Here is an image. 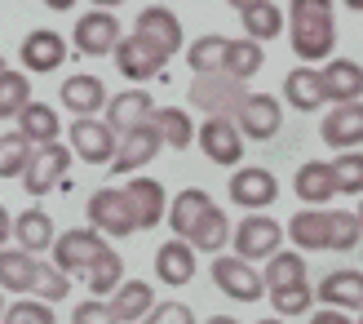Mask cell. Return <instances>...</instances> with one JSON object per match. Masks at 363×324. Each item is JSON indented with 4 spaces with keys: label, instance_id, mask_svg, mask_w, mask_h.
I'll return each mask as SVG.
<instances>
[{
    "label": "cell",
    "instance_id": "60",
    "mask_svg": "<svg viewBox=\"0 0 363 324\" xmlns=\"http://www.w3.org/2000/svg\"><path fill=\"white\" fill-rule=\"evenodd\" d=\"M359 254H363V244H359Z\"/></svg>",
    "mask_w": 363,
    "mask_h": 324
},
{
    "label": "cell",
    "instance_id": "19",
    "mask_svg": "<svg viewBox=\"0 0 363 324\" xmlns=\"http://www.w3.org/2000/svg\"><path fill=\"white\" fill-rule=\"evenodd\" d=\"M319 80H323V98H328L333 107L363 98V67L354 58H328L319 67Z\"/></svg>",
    "mask_w": 363,
    "mask_h": 324
},
{
    "label": "cell",
    "instance_id": "43",
    "mask_svg": "<svg viewBox=\"0 0 363 324\" xmlns=\"http://www.w3.org/2000/svg\"><path fill=\"white\" fill-rule=\"evenodd\" d=\"M0 324H58V315H53L49 302L23 293L18 302H5V315H0Z\"/></svg>",
    "mask_w": 363,
    "mask_h": 324
},
{
    "label": "cell",
    "instance_id": "31",
    "mask_svg": "<svg viewBox=\"0 0 363 324\" xmlns=\"http://www.w3.org/2000/svg\"><path fill=\"white\" fill-rule=\"evenodd\" d=\"M106 302H111V311H116V320H120V324H138L142 315L155 307V289H151L147 280H124V284H120V289L106 298Z\"/></svg>",
    "mask_w": 363,
    "mask_h": 324
},
{
    "label": "cell",
    "instance_id": "28",
    "mask_svg": "<svg viewBox=\"0 0 363 324\" xmlns=\"http://www.w3.org/2000/svg\"><path fill=\"white\" fill-rule=\"evenodd\" d=\"M18 120V134H23L31 147H45V142H58V134H62V120H58V112H53L49 102H27L23 112L13 116Z\"/></svg>",
    "mask_w": 363,
    "mask_h": 324
},
{
    "label": "cell",
    "instance_id": "49",
    "mask_svg": "<svg viewBox=\"0 0 363 324\" xmlns=\"http://www.w3.org/2000/svg\"><path fill=\"white\" fill-rule=\"evenodd\" d=\"M9 231H13V218H9V209L0 205V249H5V240H9Z\"/></svg>",
    "mask_w": 363,
    "mask_h": 324
},
{
    "label": "cell",
    "instance_id": "29",
    "mask_svg": "<svg viewBox=\"0 0 363 324\" xmlns=\"http://www.w3.org/2000/svg\"><path fill=\"white\" fill-rule=\"evenodd\" d=\"M35 262L40 258H31L27 249H0V293H31V284H35Z\"/></svg>",
    "mask_w": 363,
    "mask_h": 324
},
{
    "label": "cell",
    "instance_id": "53",
    "mask_svg": "<svg viewBox=\"0 0 363 324\" xmlns=\"http://www.w3.org/2000/svg\"><path fill=\"white\" fill-rule=\"evenodd\" d=\"M341 5H346L350 14H363V0H341Z\"/></svg>",
    "mask_w": 363,
    "mask_h": 324
},
{
    "label": "cell",
    "instance_id": "11",
    "mask_svg": "<svg viewBox=\"0 0 363 324\" xmlns=\"http://www.w3.org/2000/svg\"><path fill=\"white\" fill-rule=\"evenodd\" d=\"M235 129L244 134V142H270L284 129V107L270 94H244L240 112H235Z\"/></svg>",
    "mask_w": 363,
    "mask_h": 324
},
{
    "label": "cell",
    "instance_id": "55",
    "mask_svg": "<svg viewBox=\"0 0 363 324\" xmlns=\"http://www.w3.org/2000/svg\"><path fill=\"white\" fill-rule=\"evenodd\" d=\"M257 324H284V320H275V315H270V320H257Z\"/></svg>",
    "mask_w": 363,
    "mask_h": 324
},
{
    "label": "cell",
    "instance_id": "51",
    "mask_svg": "<svg viewBox=\"0 0 363 324\" xmlns=\"http://www.w3.org/2000/svg\"><path fill=\"white\" fill-rule=\"evenodd\" d=\"M204 324H240V320H235V315H208Z\"/></svg>",
    "mask_w": 363,
    "mask_h": 324
},
{
    "label": "cell",
    "instance_id": "47",
    "mask_svg": "<svg viewBox=\"0 0 363 324\" xmlns=\"http://www.w3.org/2000/svg\"><path fill=\"white\" fill-rule=\"evenodd\" d=\"M71 324H120V320H116L106 298H89V302H80V307L71 311Z\"/></svg>",
    "mask_w": 363,
    "mask_h": 324
},
{
    "label": "cell",
    "instance_id": "38",
    "mask_svg": "<svg viewBox=\"0 0 363 324\" xmlns=\"http://www.w3.org/2000/svg\"><path fill=\"white\" fill-rule=\"evenodd\" d=\"M363 244V222L350 209H328V249L333 254H354Z\"/></svg>",
    "mask_w": 363,
    "mask_h": 324
},
{
    "label": "cell",
    "instance_id": "40",
    "mask_svg": "<svg viewBox=\"0 0 363 324\" xmlns=\"http://www.w3.org/2000/svg\"><path fill=\"white\" fill-rule=\"evenodd\" d=\"M31 102V80H27V71H5L0 76V120H13L23 107Z\"/></svg>",
    "mask_w": 363,
    "mask_h": 324
},
{
    "label": "cell",
    "instance_id": "16",
    "mask_svg": "<svg viewBox=\"0 0 363 324\" xmlns=\"http://www.w3.org/2000/svg\"><path fill=\"white\" fill-rule=\"evenodd\" d=\"M160 134L151 129V120L147 124H133V129H124L120 134V142H116V156H111V173H138L142 165H151V160L160 156Z\"/></svg>",
    "mask_w": 363,
    "mask_h": 324
},
{
    "label": "cell",
    "instance_id": "15",
    "mask_svg": "<svg viewBox=\"0 0 363 324\" xmlns=\"http://www.w3.org/2000/svg\"><path fill=\"white\" fill-rule=\"evenodd\" d=\"M18 63H23L27 76H49V71H58L67 63V40L49 27H35L18 45Z\"/></svg>",
    "mask_w": 363,
    "mask_h": 324
},
{
    "label": "cell",
    "instance_id": "12",
    "mask_svg": "<svg viewBox=\"0 0 363 324\" xmlns=\"http://www.w3.org/2000/svg\"><path fill=\"white\" fill-rule=\"evenodd\" d=\"M133 36H142L151 49H160L164 58L186 49V31H182V18L169 9V5H147L133 23Z\"/></svg>",
    "mask_w": 363,
    "mask_h": 324
},
{
    "label": "cell",
    "instance_id": "18",
    "mask_svg": "<svg viewBox=\"0 0 363 324\" xmlns=\"http://www.w3.org/2000/svg\"><path fill=\"white\" fill-rule=\"evenodd\" d=\"M124 200H129V209H133V227L138 231H151V227H160L164 222V209H169V195H164V187L155 183V178H129V187H124Z\"/></svg>",
    "mask_w": 363,
    "mask_h": 324
},
{
    "label": "cell",
    "instance_id": "58",
    "mask_svg": "<svg viewBox=\"0 0 363 324\" xmlns=\"http://www.w3.org/2000/svg\"><path fill=\"white\" fill-rule=\"evenodd\" d=\"M0 315H5V293H0Z\"/></svg>",
    "mask_w": 363,
    "mask_h": 324
},
{
    "label": "cell",
    "instance_id": "7",
    "mask_svg": "<svg viewBox=\"0 0 363 324\" xmlns=\"http://www.w3.org/2000/svg\"><path fill=\"white\" fill-rule=\"evenodd\" d=\"M120 18L111 9H89L76 18V31H71V45H76L84 58H106L120 45Z\"/></svg>",
    "mask_w": 363,
    "mask_h": 324
},
{
    "label": "cell",
    "instance_id": "30",
    "mask_svg": "<svg viewBox=\"0 0 363 324\" xmlns=\"http://www.w3.org/2000/svg\"><path fill=\"white\" fill-rule=\"evenodd\" d=\"M284 98H288V107H297V112H319L323 102V80H319V67H293L288 71V80H284Z\"/></svg>",
    "mask_w": 363,
    "mask_h": 324
},
{
    "label": "cell",
    "instance_id": "42",
    "mask_svg": "<svg viewBox=\"0 0 363 324\" xmlns=\"http://www.w3.org/2000/svg\"><path fill=\"white\" fill-rule=\"evenodd\" d=\"M31 142L18 134V129H9V134H0V178H23V169H27V160H31Z\"/></svg>",
    "mask_w": 363,
    "mask_h": 324
},
{
    "label": "cell",
    "instance_id": "45",
    "mask_svg": "<svg viewBox=\"0 0 363 324\" xmlns=\"http://www.w3.org/2000/svg\"><path fill=\"white\" fill-rule=\"evenodd\" d=\"M270 302H275L279 315H306L315 307V289L311 284H293V289H270Z\"/></svg>",
    "mask_w": 363,
    "mask_h": 324
},
{
    "label": "cell",
    "instance_id": "48",
    "mask_svg": "<svg viewBox=\"0 0 363 324\" xmlns=\"http://www.w3.org/2000/svg\"><path fill=\"white\" fill-rule=\"evenodd\" d=\"M311 324H354V320H350V311H333V307H323V311L311 315Z\"/></svg>",
    "mask_w": 363,
    "mask_h": 324
},
{
    "label": "cell",
    "instance_id": "41",
    "mask_svg": "<svg viewBox=\"0 0 363 324\" xmlns=\"http://www.w3.org/2000/svg\"><path fill=\"white\" fill-rule=\"evenodd\" d=\"M337 195H363V151H341L337 160H328Z\"/></svg>",
    "mask_w": 363,
    "mask_h": 324
},
{
    "label": "cell",
    "instance_id": "5",
    "mask_svg": "<svg viewBox=\"0 0 363 324\" xmlns=\"http://www.w3.org/2000/svg\"><path fill=\"white\" fill-rule=\"evenodd\" d=\"M213 284L222 289L230 302H262L266 298V280L252 262L235 258V254H217L213 258Z\"/></svg>",
    "mask_w": 363,
    "mask_h": 324
},
{
    "label": "cell",
    "instance_id": "34",
    "mask_svg": "<svg viewBox=\"0 0 363 324\" xmlns=\"http://www.w3.org/2000/svg\"><path fill=\"white\" fill-rule=\"evenodd\" d=\"M240 23H244V36H248V40L266 45V40H275V36H284L288 18H284V9L275 5V0H262V5L240 9Z\"/></svg>",
    "mask_w": 363,
    "mask_h": 324
},
{
    "label": "cell",
    "instance_id": "56",
    "mask_svg": "<svg viewBox=\"0 0 363 324\" xmlns=\"http://www.w3.org/2000/svg\"><path fill=\"white\" fill-rule=\"evenodd\" d=\"M5 71H9V63H5V58H0V76H5Z\"/></svg>",
    "mask_w": 363,
    "mask_h": 324
},
{
    "label": "cell",
    "instance_id": "1",
    "mask_svg": "<svg viewBox=\"0 0 363 324\" xmlns=\"http://www.w3.org/2000/svg\"><path fill=\"white\" fill-rule=\"evenodd\" d=\"M288 40H293V53L306 58V67H315L323 58H333L337 49V14L333 0H293L288 5Z\"/></svg>",
    "mask_w": 363,
    "mask_h": 324
},
{
    "label": "cell",
    "instance_id": "46",
    "mask_svg": "<svg viewBox=\"0 0 363 324\" xmlns=\"http://www.w3.org/2000/svg\"><path fill=\"white\" fill-rule=\"evenodd\" d=\"M138 324H195V311L186 307V302H155Z\"/></svg>",
    "mask_w": 363,
    "mask_h": 324
},
{
    "label": "cell",
    "instance_id": "37",
    "mask_svg": "<svg viewBox=\"0 0 363 324\" xmlns=\"http://www.w3.org/2000/svg\"><path fill=\"white\" fill-rule=\"evenodd\" d=\"M262 63H266V53H262V45L257 40H248V36H240V40H230V49H226V63H222V71L226 76H235V80H252L262 71Z\"/></svg>",
    "mask_w": 363,
    "mask_h": 324
},
{
    "label": "cell",
    "instance_id": "2",
    "mask_svg": "<svg viewBox=\"0 0 363 324\" xmlns=\"http://www.w3.org/2000/svg\"><path fill=\"white\" fill-rule=\"evenodd\" d=\"M244 94H248L244 80L226 76V71H204V76L191 80V94H186V98H191L195 112H204V116H230V120H235Z\"/></svg>",
    "mask_w": 363,
    "mask_h": 324
},
{
    "label": "cell",
    "instance_id": "21",
    "mask_svg": "<svg viewBox=\"0 0 363 324\" xmlns=\"http://www.w3.org/2000/svg\"><path fill=\"white\" fill-rule=\"evenodd\" d=\"M53 236H58V231H53V218H49L40 205L23 209V213L13 218V231H9V240H13L18 249H27L31 258L49 254V249H53Z\"/></svg>",
    "mask_w": 363,
    "mask_h": 324
},
{
    "label": "cell",
    "instance_id": "3",
    "mask_svg": "<svg viewBox=\"0 0 363 324\" xmlns=\"http://www.w3.org/2000/svg\"><path fill=\"white\" fill-rule=\"evenodd\" d=\"M230 244H235V258L266 262L270 254L284 249V227L266 213H248V218H240V227H230Z\"/></svg>",
    "mask_w": 363,
    "mask_h": 324
},
{
    "label": "cell",
    "instance_id": "10",
    "mask_svg": "<svg viewBox=\"0 0 363 324\" xmlns=\"http://www.w3.org/2000/svg\"><path fill=\"white\" fill-rule=\"evenodd\" d=\"M89 222H94V231H102L106 240H124V236L138 231L133 227V209H129L120 187H98L89 195Z\"/></svg>",
    "mask_w": 363,
    "mask_h": 324
},
{
    "label": "cell",
    "instance_id": "27",
    "mask_svg": "<svg viewBox=\"0 0 363 324\" xmlns=\"http://www.w3.org/2000/svg\"><path fill=\"white\" fill-rule=\"evenodd\" d=\"M186 244L195 249V254H222V249L230 244V218H226V209H217V205H208L204 213H199V222L191 227V236H186Z\"/></svg>",
    "mask_w": 363,
    "mask_h": 324
},
{
    "label": "cell",
    "instance_id": "24",
    "mask_svg": "<svg viewBox=\"0 0 363 324\" xmlns=\"http://www.w3.org/2000/svg\"><path fill=\"white\" fill-rule=\"evenodd\" d=\"M315 298L333 311H363V271H328Z\"/></svg>",
    "mask_w": 363,
    "mask_h": 324
},
{
    "label": "cell",
    "instance_id": "14",
    "mask_svg": "<svg viewBox=\"0 0 363 324\" xmlns=\"http://www.w3.org/2000/svg\"><path fill=\"white\" fill-rule=\"evenodd\" d=\"M111 58H116V71H120L129 85H147V80H155L160 71H164V63H169L164 53L151 49L142 36H120V45H116Z\"/></svg>",
    "mask_w": 363,
    "mask_h": 324
},
{
    "label": "cell",
    "instance_id": "39",
    "mask_svg": "<svg viewBox=\"0 0 363 324\" xmlns=\"http://www.w3.org/2000/svg\"><path fill=\"white\" fill-rule=\"evenodd\" d=\"M226 49H230V36H199V40L186 45V63H191L195 76H204V71H222Z\"/></svg>",
    "mask_w": 363,
    "mask_h": 324
},
{
    "label": "cell",
    "instance_id": "52",
    "mask_svg": "<svg viewBox=\"0 0 363 324\" xmlns=\"http://www.w3.org/2000/svg\"><path fill=\"white\" fill-rule=\"evenodd\" d=\"M116 5H124V0H94V9H116Z\"/></svg>",
    "mask_w": 363,
    "mask_h": 324
},
{
    "label": "cell",
    "instance_id": "36",
    "mask_svg": "<svg viewBox=\"0 0 363 324\" xmlns=\"http://www.w3.org/2000/svg\"><path fill=\"white\" fill-rule=\"evenodd\" d=\"M84 280H89V293H94V298H111L124 284V258L116 254V249H102L98 262L84 271Z\"/></svg>",
    "mask_w": 363,
    "mask_h": 324
},
{
    "label": "cell",
    "instance_id": "22",
    "mask_svg": "<svg viewBox=\"0 0 363 324\" xmlns=\"http://www.w3.org/2000/svg\"><path fill=\"white\" fill-rule=\"evenodd\" d=\"M155 280L169 284V289H182V284L195 280V249L186 240H164L155 249Z\"/></svg>",
    "mask_w": 363,
    "mask_h": 324
},
{
    "label": "cell",
    "instance_id": "26",
    "mask_svg": "<svg viewBox=\"0 0 363 324\" xmlns=\"http://www.w3.org/2000/svg\"><path fill=\"white\" fill-rule=\"evenodd\" d=\"M293 191H297V200H306V209H323L328 200H337V183H333L328 160H306L293 178Z\"/></svg>",
    "mask_w": 363,
    "mask_h": 324
},
{
    "label": "cell",
    "instance_id": "44",
    "mask_svg": "<svg viewBox=\"0 0 363 324\" xmlns=\"http://www.w3.org/2000/svg\"><path fill=\"white\" fill-rule=\"evenodd\" d=\"M71 293V276L58 271L53 262H35V284H31V298H40V302H62Z\"/></svg>",
    "mask_w": 363,
    "mask_h": 324
},
{
    "label": "cell",
    "instance_id": "57",
    "mask_svg": "<svg viewBox=\"0 0 363 324\" xmlns=\"http://www.w3.org/2000/svg\"><path fill=\"white\" fill-rule=\"evenodd\" d=\"M354 213H359V222H363V200H359V209H354Z\"/></svg>",
    "mask_w": 363,
    "mask_h": 324
},
{
    "label": "cell",
    "instance_id": "35",
    "mask_svg": "<svg viewBox=\"0 0 363 324\" xmlns=\"http://www.w3.org/2000/svg\"><path fill=\"white\" fill-rule=\"evenodd\" d=\"M208 205H213V200H208V191H199V187L177 191V195H173V205L164 209V213H169L173 236H177V240H186V236H191V227L199 222V213H204Z\"/></svg>",
    "mask_w": 363,
    "mask_h": 324
},
{
    "label": "cell",
    "instance_id": "13",
    "mask_svg": "<svg viewBox=\"0 0 363 324\" xmlns=\"http://www.w3.org/2000/svg\"><path fill=\"white\" fill-rule=\"evenodd\" d=\"M226 191H230V200L240 205V209L262 213V209H270V205L279 200V178L270 173V169H262V165H244V169L230 173Z\"/></svg>",
    "mask_w": 363,
    "mask_h": 324
},
{
    "label": "cell",
    "instance_id": "8",
    "mask_svg": "<svg viewBox=\"0 0 363 324\" xmlns=\"http://www.w3.org/2000/svg\"><path fill=\"white\" fill-rule=\"evenodd\" d=\"M195 142L204 147V156L222 169L244 165V134L235 129L230 116H204V124L195 129Z\"/></svg>",
    "mask_w": 363,
    "mask_h": 324
},
{
    "label": "cell",
    "instance_id": "20",
    "mask_svg": "<svg viewBox=\"0 0 363 324\" xmlns=\"http://www.w3.org/2000/svg\"><path fill=\"white\" fill-rule=\"evenodd\" d=\"M102 120L111 124L116 134H124V129H133V124H147L151 120V112H155V102H151V94L142 85H129L124 94H116V98H106V107H102Z\"/></svg>",
    "mask_w": 363,
    "mask_h": 324
},
{
    "label": "cell",
    "instance_id": "6",
    "mask_svg": "<svg viewBox=\"0 0 363 324\" xmlns=\"http://www.w3.org/2000/svg\"><path fill=\"white\" fill-rule=\"evenodd\" d=\"M67 138H71L67 142L71 156H80L84 165H111L116 142H120V134L106 120H98V116H76V124L67 129Z\"/></svg>",
    "mask_w": 363,
    "mask_h": 324
},
{
    "label": "cell",
    "instance_id": "4",
    "mask_svg": "<svg viewBox=\"0 0 363 324\" xmlns=\"http://www.w3.org/2000/svg\"><path fill=\"white\" fill-rule=\"evenodd\" d=\"M67 165H71V147H67L62 138L35 147L31 160H27V169H23V187H27L31 200H45V195L67 178Z\"/></svg>",
    "mask_w": 363,
    "mask_h": 324
},
{
    "label": "cell",
    "instance_id": "32",
    "mask_svg": "<svg viewBox=\"0 0 363 324\" xmlns=\"http://www.w3.org/2000/svg\"><path fill=\"white\" fill-rule=\"evenodd\" d=\"M151 129L160 134V142H164L169 151H186L195 142V124H191V116L182 112V107H155V112H151Z\"/></svg>",
    "mask_w": 363,
    "mask_h": 324
},
{
    "label": "cell",
    "instance_id": "23",
    "mask_svg": "<svg viewBox=\"0 0 363 324\" xmlns=\"http://www.w3.org/2000/svg\"><path fill=\"white\" fill-rule=\"evenodd\" d=\"M284 240H293L297 254H323L328 249V209H297L284 227Z\"/></svg>",
    "mask_w": 363,
    "mask_h": 324
},
{
    "label": "cell",
    "instance_id": "54",
    "mask_svg": "<svg viewBox=\"0 0 363 324\" xmlns=\"http://www.w3.org/2000/svg\"><path fill=\"white\" fill-rule=\"evenodd\" d=\"M226 5H235V9H248V5H262V0H226Z\"/></svg>",
    "mask_w": 363,
    "mask_h": 324
},
{
    "label": "cell",
    "instance_id": "50",
    "mask_svg": "<svg viewBox=\"0 0 363 324\" xmlns=\"http://www.w3.org/2000/svg\"><path fill=\"white\" fill-rule=\"evenodd\" d=\"M45 9H53V14H67V9H76V0H45Z\"/></svg>",
    "mask_w": 363,
    "mask_h": 324
},
{
    "label": "cell",
    "instance_id": "25",
    "mask_svg": "<svg viewBox=\"0 0 363 324\" xmlns=\"http://www.w3.org/2000/svg\"><path fill=\"white\" fill-rule=\"evenodd\" d=\"M58 94H62V107H67L71 116H98L102 107H106V98H111V94H106V85L98 76H84V71L67 76Z\"/></svg>",
    "mask_w": 363,
    "mask_h": 324
},
{
    "label": "cell",
    "instance_id": "17",
    "mask_svg": "<svg viewBox=\"0 0 363 324\" xmlns=\"http://www.w3.org/2000/svg\"><path fill=\"white\" fill-rule=\"evenodd\" d=\"M319 138L333 151H359L363 147V98L359 102H337L319 124Z\"/></svg>",
    "mask_w": 363,
    "mask_h": 324
},
{
    "label": "cell",
    "instance_id": "33",
    "mask_svg": "<svg viewBox=\"0 0 363 324\" xmlns=\"http://www.w3.org/2000/svg\"><path fill=\"white\" fill-rule=\"evenodd\" d=\"M266 293L270 289H293V284H311V276H306V254H297V249H279V254L266 258Z\"/></svg>",
    "mask_w": 363,
    "mask_h": 324
},
{
    "label": "cell",
    "instance_id": "59",
    "mask_svg": "<svg viewBox=\"0 0 363 324\" xmlns=\"http://www.w3.org/2000/svg\"><path fill=\"white\" fill-rule=\"evenodd\" d=\"M354 324H363V311H359V320H354Z\"/></svg>",
    "mask_w": 363,
    "mask_h": 324
},
{
    "label": "cell",
    "instance_id": "9",
    "mask_svg": "<svg viewBox=\"0 0 363 324\" xmlns=\"http://www.w3.org/2000/svg\"><path fill=\"white\" fill-rule=\"evenodd\" d=\"M102 249H111V240L94 227L62 231V236H53V266H58V271H89Z\"/></svg>",
    "mask_w": 363,
    "mask_h": 324
}]
</instances>
